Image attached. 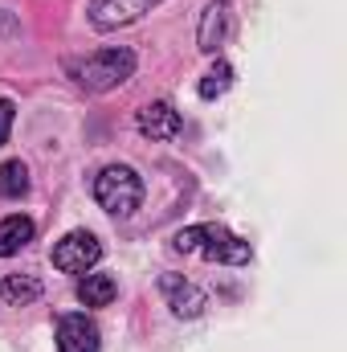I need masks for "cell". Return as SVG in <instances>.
I'll list each match as a JSON object with an SVG mask.
<instances>
[{
  "mask_svg": "<svg viewBox=\"0 0 347 352\" xmlns=\"http://www.w3.org/2000/svg\"><path fill=\"white\" fill-rule=\"evenodd\" d=\"M229 87H233V66H229V62H217V66L200 78L196 90H200V98H221Z\"/></svg>",
  "mask_w": 347,
  "mask_h": 352,
  "instance_id": "5bb4252c",
  "label": "cell"
},
{
  "mask_svg": "<svg viewBox=\"0 0 347 352\" xmlns=\"http://www.w3.org/2000/svg\"><path fill=\"white\" fill-rule=\"evenodd\" d=\"M160 0H90V25L98 29V33H110V29H119V25H131V21H139L143 12H152Z\"/></svg>",
  "mask_w": 347,
  "mask_h": 352,
  "instance_id": "5b68a950",
  "label": "cell"
},
{
  "mask_svg": "<svg viewBox=\"0 0 347 352\" xmlns=\"http://www.w3.org/2000/svg\"><path fill=\"white\" fill-rule=\"evenodd\" d=\"M29 242H33V221H29V217L12 213V217H4V221H0V258H8V254L25 250Z\"/></svg>",
  "mask_w": 347,
  "mask_h": 352,
  "instance_id": "30bf717a",
  "label": "cell"
},
{
  "mask_svg": "<svg viewBox=\"0 0 347 352\" xmlns=\"http://www.w3.org/2000/svg\"><path fill=\"white\" fill-rule=\"evenodd\" d=\"M229 33H233V4H229V0H213V4L204 8V16H200L196 45H200L204 54H217V50L229 41Z\"/></svg>",
  "mask_w": 347,
  "mask_h": 352,
  "instance_id": "8992f818",
  "label": "cell"
},
{
  "mask_svg": "<svg viewBox=\"0 0 347 352\" xmlns=\"http://www.w3.org/2000/svg\"><path fill=\"white\" fill-rule=\"evenodd\" d=\"M102 336L98 324L86 316H62L58 320V352H98Z\"/></svg>",
  "mask_w": 347,
  "mask_h": 352,
  "instance_id": "ba28073f",
  "label": "cell"
},
{
  "mask_svg": "<svg viewBox=\"0 0 347 352\" xmlns=\"http://www.w3.org/2000/svg\"><path fill=\"white\" fill-rule=\"evenodd\" d=\"M102 258V246L90 230H70L58 246H53V266L62 274H86L90 266Z\"/></svg>",
  "mask_w": 347,
  "mask_h": 352,
  "instance_id": "277c9868",
  "label": "cell"
},
{
  "mask_svg": "<svg viewBox=\"0 0 347 352\" xmlns=\"http://www.w3.org/2000/svg\"><path fill=\"white\" fill-rule=\"evenodd\" d=\"M172 246L180 254H200L208 263H225V266H246L250 263V242H241L237 234H229L225 226H188L172 238Z\"/></svg>",
  "mask_w": 347,
  "mask_h": 352,
  "instance_id": "6da1fadb",
  "label": "cell"
},
{
  "mask_svg": "<svg viewBox=\"0 0 347 352\" xmlns=\"http://www.w3.org/2000/svg\"><path fill=\"white\" fill-rule=\"evenodd\" d=\"M139 131L147 140H176L180 135V111L172 102H147L139 111Z\"/></svg>",
  "mask_w": 347,
  "mask_h": 352,
  "instance_id": "9c48e42d",
  "label": "cell"
},
{
  "mask_svg": "<svg viewBox=\"0 0 347 352\" xmlns=\"http://www.w3.org/2000/svg\"><path fill=\"white\" fill-rule=\"evenodd\" d=\"M0 295H4V303L25 307V303H37V299H41V283H37L33 274H8V278L0 283Z\"/></svg>",
  "mask_w": 347,
  "mask_h": 352,
  "instance_id": "7c38bea8",
  "label": "cell"
},
{
  "mask_svg": "<svg viewBox=\"0 0 347 352\" xmlns=\"http://www.w3.org/2000/svg\"><path fill=\"white\" fill-rule=\"evenodd\" d=\"M115 295H119L115 274H86L78 283V303H86V307H106Z\"/></svg>",
  "mask_w": 347,
  "mask_h": 352,
  "instance_id": "8fae6325",
  "label": "cell"
},
{
  "mask_svg": "<svg viewBox=\"0 0 347 352\" xmlns=\"http://www.w3.org/2000/svg\"><path fill=\"white\" fill-rule=\"evenodd\" d=\"M12 115H16V107H12L8 98H0V144H4L8 131H12Z\"/></svg>",
  "mask_w": 347,
  "mask_h": 352,
  "instance_id": "9a60e30c",
  "label": "cell"
},
{
  "mask_svg": "<svg viewBox=\"0 0 347 352\" xmlns=\"http://www.w3.org/2000/svg\"><path fill=\"white\" fill-rule=\"evenodd\" d=\"M160 291L180 320H196L204 311V291L196 283H188L184 274H160Z\"/></svg>",
  "mask_w": 347,
  "mask_h": 352,
  "instance_id": "52a82bcc",
  "label": "cell"
},
{
  "mask_svg": "<svg viewBox=\"0 0 347 352\" xmlns=\"http://www.w3.org/2000/svg\"><path fill=\"white\" fill-rule=\"evenodd\" d=\"M94 201L110 213V217H131L143 201V180L127 164H110L94 180Z\"/></svg>",
  "mask_w": 347,
  "mask_h": 352,
  "instance_id": "3957f363",
  "label": "cell"
},
{
  "mask_svg": "<svg viewBox=\"0 0 347 352\" xmlns=\"http://www.w3.org/2000/svg\"><path fill=\"white\" fill-rule=\"evenodd\" d=\"M70 74H74V82L90 94H102V90H115L123 87L131 74H135V54L131 50H98V54H90L86 62H78V66H70Z\"/></svg>",
  "mask_w": 347,
  "mask_h": 352,
  "instance_id": "7a4b0ae2",
  "label": "cell"
},
{
  "mask_svg": "<svg viewBox=\"0 0 347 352\" xmlns=\"http://www.w3.org/2000/svg\"><path fill=\"white\" fill-rule=\"evenodd\" d=\"M16 33H21V21L0 8V41H8V37H16Z\"/></svg>",
  "mask_w": 347,
  "mask_h": 352,
  "instance_id": "2e32d148",
  "label": "cell"
},
{
  "mask_svg": "<svg viewBox=\"0 0 347 352\" xmlns=\"http://www.w3.org/2000/svg\"><path fill=\"white\" fill-rule=\"evenodd\" d=\"M29 192V168L21 160H4L0 164V197L12 201V197H25Z\"/></svg>",
  "mask_w": 347,
  "mask_h": 352,
  "instance_id": "4fadbf2b",
  "label": "cell"
}]
</instances>
